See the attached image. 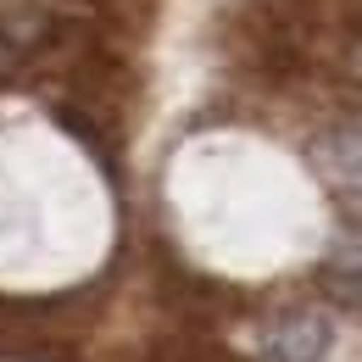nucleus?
Here are the masks:
<instances>
[{
	"label": "nucleus",
	"instance_id": "obj_5",
	"mask_svg": "<svg viewBox=\"0 0 362 362\" xmlns=\"http://www.w3.org/2000/svg\"><path fill=\"white\" fill-rule=\"evenodd\" d=\"M351 78H357V84H362V45L351 50Z\"/></svg>",
	"mask_w": 362,
	"mask_h": 362
},
{
	"label": "nucleus",
	"instance_id": "obj_4",
	"mask_svg": "<svg viewBox=\"0 0 362 362\" xmlns=\"http://www.w3.org/2000/svg\"><path fill=\"white\" fill-rule=\"evenodd\" d=\"M11 67H17V56H11V50L0 45V78H6V73H11Z\"/></svg>",
	"mask_w": 362,
	"mask_h": 362
},
{
	"label": "nucleus",
	"instance_id": "obj_3",
	"mask_svg": "<svg viewBox=\"0 0 362 362\" xmlns=\"http://www.w3.org/2000/svg\"><path fill=\"white\" fill-rule=\"evenodd\" d=\"M56 28V6L50 0H0V45L11 56L45 45Z\"/></svg>",
	"mask_w": 362,
	"mask_h": 362
},
{
	"label": "nucleus",
	"instance_id": "obj_2",
	"mask_svg": "<svg viewBox=\"0 0 362 362\" xmlns=\"http://www.w3.org/2000/svg\"><path fill=\"white\" fill-rule=\"evenodd\" d=\"M329 357V323L313 313L284 317L262 334V362H323Z\"/></svg>",
	"mask_w": 362,
	"mask_h": 362
},
{
	"label": "nucleus",
	"instance_id": "obj_1",
	"mask_svg": "<svg viewBox=\"0 0 362 362\" xmlns=\"http://www.w3.org/2000/svg\"><path fill=\"white\" fill-rule=\"evenodd\" d=\"M317 173L334 184L340 206L362 223V129H334L317 139Z\"/></svg>",
	"mask_w": 362,
	"mask_h": 362
}]
</instances>
